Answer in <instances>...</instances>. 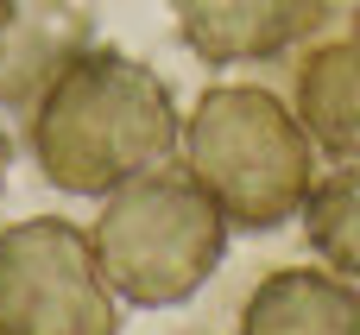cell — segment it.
Returning a JSON list of instances; mask_svg holds the SVG:
<instances>
[{"label": "cell", "instance_id": "6da1fadb", "mask_svg": "<svg viewBox=\"0 0 360 335\" xmlns=\"http://www.w3.org/2000/svg\"><path fill=\"white\" fill-rule=\"evenodd\" d=\"M184 146V120L158 70L120 51H76L32 101V158L70 196H114Z\"/></svg>", "mask_w": 360, "mask_h": 335}, {"label": "cell", "instance_id": "7a4b0ae2", "mask_svg": "<svg viewBox=\"0 0 360 335\" xmlns=\"http://www.w3.org/2000/svg\"><path fill=\"white\" fill-rule=\"evenodd\" d=\"M310 146L316 139L304 133V120L259 82H221L184 120L190 184L221 209L228 228H247V234L285 228L310 203L316 190Z\"/></svg>", "mask_w": 360, "mask_h": 335}, {"label": "cell", "instance_id": "ba28073f", "mask_svg": "<svg viewBox=\"0 0 360 335\" xmlns=\"http://www.w3.org/2000/svg\"><path fill=\"white\" fill-rule=\"evenodd\" d=\"M82 19L63 13L57 0H38V19H25V0H13L6 25H0V101L32 108L44 95V82L82 51Z\"/></svg>", "mask_w": 360, "mask_h": 335}, {"label": "cell", "instance_id": "9c48e42d", "mask_svg": "<svg viewBox=\"0 0 360 335\" xmlns=\"http://www.w3.org/2000/svg\"><path fill=\"white\" fill-rule=\"evenodd\" d=\"M304 234H310V247H316L335 272L360 279V158H348L342 171H329V177L310 190V203H304Z\"/></svg>", "mask_w": 360, "mask_h": 335}, {"label": "cell", "instance_id": "5b68a950", "mask_svg": "<svg viewBox=\"0 0 360 335\" xmlns=\"http://www.w3.org/2000/svg\"><path fill=\"white\" fill-rule=\"evenodd\" d=\"M329 0H177V32L202 63H266L323 25Z\"/></svg>", "mask_w": 360, "mask_h": 335}, {"label": "cell", "instance_id": "8fae6325", "mask_svg": "<svg viewBox=\"0 0 360 335\" xmlns=\"http://www.w3.org/2000/svg\"><path fill=\"white\" fill-rule=\"evenodd\" d=\"M6 13H13V0H0V25H6Z\"/></svg>", "mask_w": 360, "mask_h": 335}, {"label": "cell", "instance_id": "3957f363", "mask_svg": "<svg viewBox=\"0 0 360 335\" xmlns=\"http://www.w3.org/2000/svg\"><path fill=\"white\" fill-rule=\"evenodd\" d=\"M95 260L101 279L139 304V310H171L190 304L209 272L228 253V222L221 209L190 184V171H146L133 184H120L95 222Z\"/></svg>", "mask_w": 360, "mask_h": 335}, {"label": "cell", "instance_id": "30bf717a", "mask_svg": "<svg viewBox=\"0 0 360 335\" xmlns=\"http://www.w3.org/2000/svg\"><path fill=\"white\" fill-rule=\"evenodd\" d=\"M6 158H13V139H6V127H0V171H6Z\"/></svg>", "mask_w": 360, "mask_h": 335}, {"label": "cell", "instance_id": "52a82bcc", "mask_svg": "<svg viewBox=\"0 0 360 335\" xmlns=\"http://www.w3.org/2000/svg\"><path fill=\"white\" fill-rule=\"evenodd\" d=\"M297 120L323 152L360 158V32L304 57V70H297Z\"/></svg>", "mask_w": 360, "mask_h": 335}, {"label": "cell", "instance_id": "277c9868", "mask_svg": "<svg viewBox=\"0 0 360 335\" xmlns=\"http://www.w3.org/2000/svg\"><path fill=\"white\" fill-rule=\"evenodd\" d=\"M0 335H120L114 285L76 222L32 215L0 234Z\"/></svg>", "mask_w": 360, "mask_h": 335}, {"label": "cell", "instance_id": "8992f818", "mask_svg": "<svg viewBox=\"0 0 360 335\" xmlns=\"http://www.w3.org/2000/svg\"><path fill=\"white\" fill-rule=\"evenodd\" d=\"M240 335H360V285L316 266H278L253 285Z\"/></svg>", "mask_w": 360, "mask_h": 335}]
</instances>
